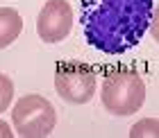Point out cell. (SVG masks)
Masks as SVG:
<instances>
[{
  "label": "cell",
  "mask_w": 159,
  "mask_h": 138,
  "mask_svg": "<svg viewBox=\"0 0 159 138\" xmlns=\"http://www.w3.org/2000/svg\"><path fill=\"white\" fill-rule=\"evenodd\" d=\"M155 18V0H82L80 23L89 45L125 54L139 45Z\"/></svg>",
  "instance_id": "6da1fadb"
},
{
  "label": "cell",
  "mask_w": 159,
  "mask_h": 138,
  "mask_svg": "<svg viewBox=\"0 0 159 138\" xmlns=\"http://www.w3.org/2000/svg\"><path fill=\"white\" fill-rule=\"evenodd\" d=\"M100 100L111 115H134L146 102V84L136 70L118 68L105 77Z\"/></svg>",
  "instance_id": "7a4b0ae2"
},
{
  "label": "cell",
  "mask_w": 159,
  "mask_h": 138,
  "mask_svg": "<svg viewBox=\"0 0 159 138\" xmlns=\"http://www.w3.org/2000/svg\"><path fill=\"white\" fill-rule=\"evenodd\" d=\"M11 122H14V134L23 138H46L52 134L57 125V113L55 106L43 95L30 93L14 104Z\"/></svg>",
  "instance_id": "3957f363"
},
{
  "label": "cell",
  "mask_w": 159,
  "mask_h": 138,
  "mask_svg": "<svg viewBox=\"0 0 159 138\" xmlns=\"http://www.w3.org/2000/svg\"><path fill=\"white\" fill-rule=\"evenodd\" d=\"M98 77L93 68L80 61L59 63L55 70V91L68 104H86L96 95Z\"/></svg>",
  "instance_id": "277c9868"
},
{
  "label": "cell",
  "mask_w": 159,
  "mask_h": 138,
  "mask_svg": "<svg viewBox=\"0 0 159 138\" xmlns=\"http://www.w3.org/2000/svg\"><path fill=\"white\" fill-rule=\"evenodd\" d=\"M73 30V7L68 0H48L37 18V34L43 43H61Z\"/></svg>",
  "instance_id": "5b68a950"
},
{
  "label": "cell",
  "mask_w": 159,
  "mask_h": 138,
  "mask_svg": "<svg viewBox=\"0 0 159 138\" xmlns=\"http://www.w3.org/2000/svg\"><path fill=\"white\" fill-rule=\"evenodd\" d=\"M23 32V18L14 7H0V50L11 45Z\"/></svg>",
  "instance_id": "8992f818"
},
{
  "label": "cell",
  "mask_w": 159,
  "mask_h": 138,
  "mask_svg": "<svg viewBox=\"0 0 159 138\" xmlns=\"http://www.w3.org/2000/svg\"><path fill=\"white\" fill-rule=\"evenodd\" d=\"M14 102V82L5 72H0V113H5Z\"/></svg>",
  "instance_id": "52a82bcc"
},
{
  "label": "cell",
  "mask_w": 159,
  "mask_h": 138,
  "mask_svg": "<svg viewBox=\"0 0 159 138\" xmlns=\"http://www.w3.org/2000/svg\"><path fill=\"white\" fill-rule=\"evenodd\" d=\"M159 122H157V118H146V120H141V122H136V125L129 129V136L132 138H139V136H157L159 132Z\"/></svg>",
  "instance_id": "ba28073f"
},
{
  "label": "cell",
  "mask_w": 159,
  "mask_h": 138,
  "mask_svg": "<svg viewBox=\"0 0 159 138\" xmlns=\"http://www.w3.org/2000/svg\"><path fill=\"white\" fill-rule=\"evenodd\" d=\"M14 136V132H11V127L7 125L5 120H0V138H11Z\"/></svg>",
  "instance_id": "9c48e42d"
}]
</instances>
